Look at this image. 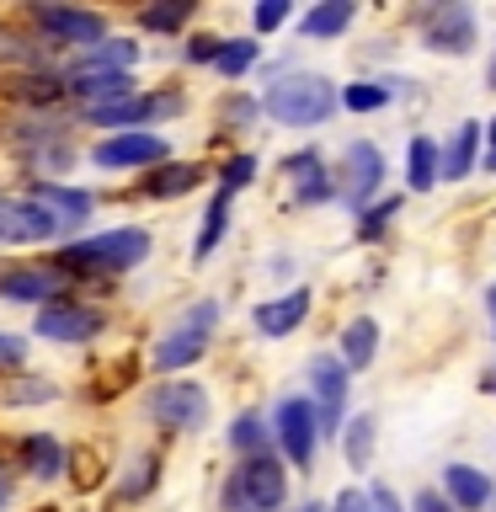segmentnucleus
I'll list each match as a JSON object with an SVG mask.
<instances>
[{
	"instance_id": "ea45409f",
	"label": "nucleus",
	"mask_w": 496,
	"mask_h": 512,
	"mask_svg": "<svg viewBox=\"0 0 496 512\" xmlns=\"http://www.w3.org/2000/svg\"><path fill=\"white\" fill-rule=\"evenodd\" d=\"M27 336H16V331H0V374H11V368H16V374H22V363H27Z\"/></svg>"
},
{
	"instance_id": "1a4fd4ad",
	"label": "nucleus",
	"mask_w": 496,
	"mask_h": 512,
	"mask_svg": "<svg viewBox=\"0 0 496 512\" xmlns=\"http://www.w3.org/2000/svg\"><path fill=\"white\" fill-rule=\"evenodd\" d=\"M107 331V315L96 310V304H80V299H54V304H43L38 315H32V336L48 347H86L96 342V336Z\"/></svg>"
},
{
	"instance_id": "a211bd4d",
	"label": "nucleus",
	"mask_w": 496,
	"mask_h": 512,
	"mask_svg": "<svg viewBox=\"0 0 496 512\" xmlns=\"http://www.w3.org/2000/svg\"><path fill=\"white\" fill-rule=\"evenodd\" d=\"M208 182V166L203 160H166V166H150L139 176V198H155V203H171V198H187Z\"/></svg>"
},
{
	"instance_id": "09e8293b",
	"label": "nucleus",
	"mask_w": 496,
	"mask_h": 512,
	"mask_svg": "<svg viewBox=\"0 0 496 512\" xmlns=\"http://www.w3.org/2000/svg\"><path fill=\"white\" fill-rule=\"evenodd\" d=\"M486 86L496 91V54H491V70H486Z\"/></svg>"
},
{
	"instance_id": "0eeeda50",
	"label": "nucleus",
	"mask_w": 496,
	"mask_h": 512,
	"mask_svg": "<svg viewBox=\"0 0 496 512\" xmlns=\"http://www.w3.org/2000/svg\"><path fill=\"white\" fill-rule=\"evenodd\" d=\"M304 379H310V411H315V432L320 438H342L347 427V395H352V374L342 368L336 352H315L304 363Z\"/></svg>"
},
{
	"instance_id": "5701e85b",
	"label": "nucleus",
	"mask_w": 496,
	"mask_h": 512,
	"mask_svg": "<svg viewBox=\"0 0 496 512\" xmlns=\"http://www.w3.org/2000/svg\"><path fill=\"white\" fill-rule=\"evenodd\" d=\"M336 358H342L347 374L374 368V358H379V320L374 315H352L342 326V336H336Z\"/></svg>"
},
{
	"instance_id": "c756f323",
	"label": "nucleus",
	"mask_w": 496,
	"mask_h": 512,
	"mask_svg": "<svg viewBox=\"0 0 496 512\" xmlns=\"http://www.w3.org/2000/svg\"><path fill=\"white\" fill-rule=\"evenodd\" d=\"M374 438H379V416H368V411H358V416L342 427V454H347V464H352L358 475L374 464Z\"/></svg>"
},
{
	"instance_id": "423d86ee",
	"label": "nucleus",
	"mask_w": 496,
	"mask_h": 512,
	"mask_svg": "<svg viewBox=\"0 0 496 512\" xmlns=\"http://www.w3.org/2000/svg\"><path fill=\"white\" fill-rule=\"evenodd\" d=\"M27 22H32V38H43L48 48H75V54H86V48H96L102 38H112V22H107L102 11H86V6L32 0Z\"/></svg>"
},
{
	"instance_id": "cd10ccee",
	"label": "nucleus",
	"mask_w": 496,
	"mask_h": 512,
	"mask_svg": "<svg viewBox=\"0 0 496 512\" xmlns=\"http://www.w3.org/2000/svg\"><path fill=\"white\" fill-rule=\"evenodd\" d=\"M224 438H230V448L240 459H256V454H272V427H267V416H256V411H240L230 427H224Z\"/></svg>"
},
{
	"instance_id": "58836bf2",
	"label": "nucleus",
	"mask_w": 496,
	"mask_h": 512,
	"mask_svg": "<svg viewBox=\"0 0 496 512\" xmlns=\"http://www.w3.org/2000/svg\"><path fill=\"white\" fill-rule=\"evenodd\" d=\"M288 16H294V6H288V0H262V6L251 11V27H256V32H278Z\"/></svg>"
},
{
	"instance_id": "a19ab883",
	"label": "nucleus",
	"mask_w": 496,
	"mask_h": 512,
	"mask_svg": "<svg viewBox=\"0 0 496 512\" xmlns=\"http://www.w3.org/2000/svg\"><path fill=\"white\" fill-rule=\"evenodd\" d=\"M219 48H224L219 32H198V38H187L182 59H187V64H214V59H219Z\"/></svg>"
},
{
	"instance_id": "a18cd8bd",
	"label": "nucleus",
	"mask_w": 496,
	"mask_h": 512,
	"mask_svg": "<svg viewBox=\"0 0 496 512\" xmlns=\"http://www.w3.org/2000/svg\"><path fill=\"white\" fill-rule=\"evenodd\" d=\"M11 496H16V475L6 470V464H0V512L11 507Z\"/></svg>"
},
{
	"instance_id": "3c124183",
	"label": "nucleus",
	"mask_w": 496,
	"mask_h": 512,
	"mask_svg": "<svg viewBox=\"0 0 496 512\" xmlns=\"http://www.w3.org/2000/svg\"><path fill=\"white\" fill-rule=\"evenodd\" d=\"M486 384H491V390H496V368H491V374H486Z\"/></svg>"
},
{
	"instance_id": "f3484780",
	"label": "nucleus",
	"mask_w": 496,
	"mask_h": 512,
	"mask_svg": "<svg viewBox=\"0 0 496 512\" xmlns=\"http://www.w3.org/2000/svg\"><path fill=\"white\" fill-rule=\"evenodd\" d=\"M16 464L32 475V480H59L64 470H70V448L59 443V432H43V427H32V432H22L16 438Z\"/></svg>"
},
{
	"instance_id": "39448f33",
	"label": "nucleus",
	"mask_w": 496,
	"mask_h": 512,
	"mask_svg": "<svg viewBox=\"0 0 496 512\" xmlns=\"http://www.w3.org/2000/svg\"><path fill=\"white\" fill-rule=\"evenodd\" d=\"M144 416H150L160 432H203L208 416H214V395H208V384H198L192 374L155 379L150 390H144Z\"/></svg>"
},
{
	"instance_id": "f03ea898",
	"label": "nucleus",
	"mask_w": 496,
	"mask_h": 512,
	"mask_svg": "<svg viewBox=\"0 0 496 512\" xmlns=\"http://www.w3.org/2000/svg\"><path fill=\"white\" fill-rule=\"evenodd\" d=\"M262 102V118L283 123V128H320L336 118V86L315 70H288L278 80H267V91L256 96Z\"/></svg>"
},
{
	"instance_id": "4c0bfd02",
	"label": "nucleus",
	"mask_w": 496,
	"mask_h": 512,
	"mask_svg": "<svg viewBox=\"0 0 496 512\" xmlns=\"http://www.w3.org/2000/svg\"><path fill=\"white\" fill-rule=\"evenodd\" d=\"M219 118L230 128H256V123H262V102H256V96H224Z\"/></svg>"
},
{
	"instance_id": "dca6fc26",
	"label": "nucleus",
	"mask_w": 496,
	"mask_h": 512,
	"mask_svg": "<svg viewBox=\"0 0 496 512\" xmlns=\"http://www.w3.org/2000/svg\"><path fill=\"white\" fill-rule=\"evenodd\" d=\"M416 27H422V43L432 54H470L475 32H480L470 6H427V11H416Z\"/></svg>"
},
{
	"instance_id": "c03bdc74",
	"label": "nucleus",
	"mask_w": 496,
	"mask_h": 512,
	"mask_svg": "<svg viewBox=\"0 0 496 512\" xmlns=\"http://www.w3.org/2000/svg\"><path fill=\"white\" fill-rule=\"evenodd\" d=\"M411 512H454V507H448L443 491H416L411 496Z\"/></svg>"
},
{
	"instance_id": "20e7f679",
	"label": "nucleus",
	"mask_w": 496,
	"mask_h": 512,
	"mask_svg": "<svg viewBox=\"0 0 496 512\" xmlns=\"http://www.w3.org/2000/svg\"><path fill=\"white\" fill-rule=\"evenodd\" d=\"M288 502V464L278 454H256L240 459L219 486V507L224 512H278Z\"/></svg>"
},
{
	"instance_id": "4be33fe9",
	"label": "nucleus",
	"mask_w": 496,
	"mask_h": 512,
	"mask_svg": "<svg viewBox=\"0 0 496 512\" xmlns=\"http://www.w3.org/2000/svg\"><path fill=\"white\" fill-rule=\"evenodd\" d=\"M0 96L16 107H32V112H48L54 102H64V80L59 70H22V75H6Z\"/></svg>"
},
{
	"instance_id": "6ab92c4d",
	"label": "nucleus",
	"mask_w": 496,
	"mask_h": 512,
	"mask_svg": "<svg viewBox=\"0 0 496 512\" xmlns=\"http://www.w3.org/2000/svg\"><path fill=\"white\" fill-rule=\"evenodd\" d=\"M288 182H294V208H315V203H331L336 198V182H331V166L320 160V150H299L283 160Z\"/></svg>"
},
{
	"instance_id": "37998d69",
	"label": "nucleus",
	"mask_w": 496,
	"mask_h": 512,
	"mask_svg": "<svg viewBox=\"0 0 496 512\" xmlns=\"http://www.w3.org/2000/svg\"><path fill=\"white\" fill-rule=\"evenodd\" d=\"M326 512H368V496H363L358 486H347V491H336V502H331Z\"/></svg>"
},
{
	"instance_id": "b1692460",
	"label": "nucleus",
	"mask_w": 496,
	"mask_h": 512,
	"mask_svg": "<svg viewBox=\"0 0 496 512\" xmlns=\"http://www.w3.org/2000/svg\"><path fill=\"white\" fill-rule=\"evenodd\" d=\"M443 496H448L454 512H480V507H491L496 486L475 470V464H448L443 470Z\"/></svg>"
},
{
	"instance_id": "aec40b11",
	"label": "nucleus",
	"mask_w": 496,
	"mask_h": 512,
	"mask_svg": "<svg viewBox=\"0 0 496 512\" xmlns=\"http://www.w3.org/2000/svg\"><path fill=\"white\" fill-rule=\"evenodd\" d=\"M304 320H310V288H288V294H278V299H262L251 310V326L262 331V336H294Z\"/></svg>"
},
{
	"instance_id": "f257e3e1",
	"label": "nucleus",
	"mask_w": 496,
	"mask_h": 512,
	"mask_svg": "<svg viewBox=\"0 0 496 512\" xmlns=\"http://www.w3.org/2000/svg\"><path fill=\"white\" fill-rule=\"evenodd\" d=\"M150 251H155V235L144 224H112V230L64 240L54 267L64 278H123V272L150 262Z\"/></svg>"
},
{
	"instance_id": "6e6552de",
	"label": "nucleus",
	"mask_w": 496,
	"mask_h": 512,
	"mask_svg": "<svg viewBox=\"0 0 496 512\" xmlns=\"http://www.w3.org/2000/svg\"><path fill=\"white\" fill-rule=\"evenodd\" d=\"M182 112H187V96H182V91H134L128 102L80 112V123L112 128V134H128V128H144V134H155V123H171V118H182Z\"/></svg>"
},
{
	"instance_id": "de8ad7c7",
	"label": "nucleus",
	"mask_w": 496,
	"mask_h": 512,
	"mask_svg": "<svg viewBox=\"0 0 496 512\" xmlns=\"http://www.w3.org/2000/svg\"><path fill=\"white\" fill-rule=\"evenodd\" d=\"M486 310H491V320H496V283L486 288Z\"/></svg>"
},
{
	"instance_id": "c85d7f7f",
	"label": "nucleus",
	"mask_w": 496,
	"mask_h": 512,
	"mask_svg": "<svg viewBox=\"0 0 496 512\" xmlns=\"http://www.w3.org/2000/svg\"><path fill=\"white\" fill-rule=\"evenodd\" d=\"M400 86H406V80H352V86L336 91V102L347 112H379L400 96Z\"/></svg>"
},
{
	"instance_id": "ddd939ff",
	"label": "nucleus",
	"mask_w": 496,
	"mask_h": 512,
	"mask_svg": "<svg viewBox=\"0 0 496 512\" xmlns=\"http://www.w3.org/2000/svg\"><path fill=\"white\" fill-rule=\"evenodd\" d=\"M27 198L38 203L48 219H54L59 246H64V240H70L75 230H86L91 214H96V192H86V187H70V182H32V187H27Z\"/></svg>"
},
{
	"instance_id": "79ce46f5",
	"label": "nucleus",
	"mask_w": 496,
	"mask_h": 512,
	"mask_svg": "<svg viewBox=\"0 0 496 512\" xmlns=\"http://www.w3.org/2000/svg\"><path fill=\"white\" fill-rule=\"evenodd\" d=\"M363 496H368V512H406V507H400V496H395L390 486H368Z\"/></svg>"
},
{
	"instance_id": "e433bc0d",
	"label": "nucleus",
	"mask_w": 496,
	"mask_h": 512,
	"mask_svg": "<svg viewBox=\"0 0 496 512\" xmlns=\"http://www.w3.org/2000/svg\"><path fill=\"white\" fill-rule=\"evenodd\" d=\"M400 214V198H379V203H368L363 208V219H358V240H379L384 230H390V219Z\"/></svg>"
},
{
	"instance_id": "473e14b6",
	"label": "nucleus",
	"mask_w": 496,
	"mask_h": 512,
	"mask_svg": "<svg viewBox=\"0 0 496 512\" xmlns=\"http://www.w3.org/2000/svg\"><path fill=\"white\" fill-rule=\"evenodd\" d=\"M155 480H160V454H134L128 459V475L118 480V502H144V496L155 491Z\"/></svg>"
},
{
	"instance_id": "9d476101",
	"label": "nucleus",
	"mask_w": 496,
	"mask_h": 512,
	"mask_svg": "<svg viewBox=\"0 0 496 512\" xmlns=\"http://www.w3.org/2000/svg\"><path fill=\"white\" fill-rule=\"evenodd\" d=\"M331 182H336V198H342L352 214H363V208L374 203V192L384 187V150L368 139H352L342 150V166L331 171Z\"/></svg>"
},
{
	"instance_id": "4468645a",
	"label": "nucleus",
	"mask_w": 496,
	"mask_h": 512,
	"mask_svg": "<svg viewBox=\"0 0 496 512\" xmlns=\"http://www.w3.org/2000/svg\"><path fill=\"white\" fill-rule=\"evenodd\" d=\"M0 299L6 304H43L64 299V272L54 262H16V267H0Z\"/></svg>"
},
{
	"instance_id": "49530a36",
	"label": "nucleus",
	"mask_w": 496,
	"mask_h": 512,
	"mask_svg": "<svg viewBox=\"0 0 496 512\" xmlns=\"http://www.w3.org/2000/svg\"><path fill=\"white\" fill-rule=\"evenodd\" d=\"M480 134H491V150L480 160V171H496V118H491V128H480Z\"/></svg>"
},
{
	"instance_id": "f8f14e48",
	"label": "nucleus",
	"mask_w": 496,
	"mask_h": 512,
	"mask_svg": "<svg viewBox=\"0 0 496 512\" xmlns=\"http://www.w3.org/2000/svg\"><path fill=\"white\" fill-rule=\"evenodd\" d=\"M272 443L283 448V459L294 464V470H310L315 464V448H320V432H315V411L304 395H283L278 406H272Z\"/></svg>"
},
{
	"instance_id": "a878e982",
	"label": "nucleus",
	"mask_w": 496,
	"mask_h": 512,
	"mask_svg": "<svg viewBox=\"0 0 496 512\" xmlns=\"http://www.w3.org/2000/svg\"><path fill=\"white\" fill-rule=\"evenodd\" d=\"M352 16H358L352 0H320V6H310V11L299 16V38H310V43L342 38V32L352 27Z\"/></svg>"
},
{
	"instance_id": "8fccbe9b",
	"label": "nucleus",
	"mask_w": 496,
	"mask_h": 512,
	"mask_svg": "<svg viewBox=\"0 0 496 512\" xmlns=\"http://www.w3.org/2000/svg\"><path fill=\"white\" fill-rule=\"evenodd\" d=\"M299 512H326V507H320V502H304V507H299Z\"/></svg>"
},
{
	"instance_id": "72a5a7b5",
	"label": "nucleus",
	"mask_w": 496,
	"mask_h": 512,
	"mask_svg": "<svg viewBox=\"0 0 496 512\" xmlns=\"http://www.w3.org/2000/svg\"><path fill=\"white\" fill-rule=\"evenodd\" d=\"M256 64H262V43H256V38H224L214 70H219L224 80H240V75H251Z\"/></svg>"
},
{
	"instance_id": "412c9836",
	"label": "nucleus",
	"mask_w": 496,
	"mask_h": 512,
	"mask_svg": "<svg viewBox=\"0 0 496 512\" xmlns=\"http://www.w3.org/2000/svg\"><path fill=\"white\" fill-rule=\"evenodd\" d=\"M144 59V43L139 38H123V32H112V38H102L96 48H86V54H75L64 70H107V75H134Z\"/></svg>"
},
{
	"instance_id": "f704fd0d",
	"label": "nucleus",
	"mask_w": 496,
	"mask_h": 512,
	"mask_svg": "<svg viewBox=\"0 0 496 512\" xmlns=\"http://www.w3.org/2000/svg\"><path fill=\"white\" fill-rule=\"evenodd\" d=\"M192 0H166V6H144L139 11V27L144 32H182L187 22H192Z\"/></svg>"
},
{
	"instance_id": "7ed1b4c3",
	"label": "nucleus",
	"mask_w": 496,
	"mask_h": 512,
	"mask_svg": "<svg viewBox=\"0 0 496 512\" xmlns=\"http://www.w3.org/2000/svg\"><path fill=\"white\" fill-rule=\"evenodd\" d=\"M214 331H219V299H192L187 310H182L166 331L155 336V347H150V368H155V374H166V379L187 374V368L208 352Z\"/></svg>"
},
{
	"instance_id": "7c9ffc66",
	"label": "nucleus",
	"mask_w": 496,
	"mask_h": 512,
	"mask_svg": "<svg viewBox=\"0 0 496 512\" xmlns=\"http://www.w3.org/2000/svg\"><path fill=\"white\" fill-rule=\"evenodd\" d=\"M406 187L411 192H432V187H438V144H432L427 134H416L406 144Z\"/></svg>"
},
{
	"instance_id": "c9c22d12",
	"label": "nucleus",
	"mask_w": 496,
	"mask_h": 512,
	"mask_svg": "<svg viewBox=\"0 0 496 512\" xmlns=\"http://www.w3.org/2000/svg\"><path fill=\"white\" fill-rule=\"evenodd\" d=\"M256 171H262V166H256V155H246V150L230 155V160L214 171V176H219V192H230V198H235V192H246V187L256 182Z\"/></svg>"
},
{
	"instance_id": "393cba45",
	"label": "nucleus",
	"mask_w": 496,
	"mask_h": 512,
	"mask_svg": "<svg viewBox=\"0 0 496 512\" xmlns=\"http://www.w3.org/2000/svg\"><path fill=\"white\" fill-rule=\"evenodd\" d=\"M475 155H480V123L464 118L454 128V139L438 144V182H464L475 171Z\"/></svg>"
},
{
	"instance_id": "2eb2a0df",
	"label": "nucleus",
	"mask_w": 496,
	"mask_h": 512,
	"mask_svg": "<svg viewBox=\"0 0 496 512\" xmlns=\"http://www.w3.org/2000/svg\"><path fill=\"white\" fill-rule=\"evenodd\" d=\"M59 230L27 192H0V246H54Z\"/></svg>"
},
{
	"instance_id": "bb28decb",
	"label": "nucleus",
	"mask_w": 496,
	"mask_h": 512,
	"mask_svg": "<svg viewBox=\"0 0 496 512\" xmlns=\"http://www.w3.org/2000/svg\"><path fill=\"white\" fill-rule=\"evenodd\" d=\"M230 214H235V198L214 187V198L203 208V224H198V240H192V262H208L219 251V240L230 235Z\"/></svg>"
},
{
	"instance_id": "2f4dec72",
	"label": "nucleus",
	"mask_w": 496,
	"mask_h": 512,
	"mask_svg": "<svg viewBox=\"0 0 496 512\" xmlns=\"http://www.w3.org/2000/svg\"><path fill=\"white\" fill-rule=\"evenodd\" d=\"M54 400H59V384H54V379H43V374H22V379H11L6 390H0V406H11V411L54 406Z\"/></svg>"
},
{
	"instance_id": "9b49d317",
	"label": "nucleus",
	"mask_w": 496,
	"mask_h": 512,
	"mask_svg": "<svg viewBox=\"0 0 496 512\" xmlns=\"http://www.w3.org/2000/svg\"><path fill=\"white\" fill-rule=\"evenodd\" d=\"M176 150L166 134H144V128H128V134H107L91 144V166L102 171H150V166H166Z\"/></svg>"
}]
</instances>
